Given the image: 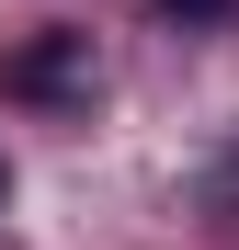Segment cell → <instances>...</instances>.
<instances>
[{
	"label": "cell",
	"mask_w": 239,
	"mask_h": 250,
	"mask_svg": "<svg viewBox=\"0 0 239 250\" xmlns=\"http://www.w3.org/2000/svg\"><path fill=\"white\" fill-rule=\"evenodd\" d=\"M12 91H23V103H57V114H91V103H103V57H91V34L46 23V34L12 57Z\"/></svg>",
	"instance_id": "6da1fadb"
},
{
	"label": "cell",
	"mask_w": 239,
	"mask_h": 250,
	"mask_svg": "<svg viewBox=\"0 0 239 250\" xmlns=\"http://www.w3.org/2000/svg\"><path fill=\"white\" fill-rule=\"evenodd\" d=\"M159 23H182V34H217V23H239V0H159Z\"/></svg>",
	"instance_id": "7a4b0ae2"
},
{
	"label": "cell",
	"mask_w": 239,
	"mask_h": 250,
	"mask_svg": "<svg viewBox=\"0 0 239 250\" xmlns=\"http://www.w3.org/2000/svg\"><path fill=\"white\" fill-rule=\"evenodd\" d=\"M0 205H12V171H0Z\"/></svg>",
	"instance_id": "3957f363"
}]
</instances>
